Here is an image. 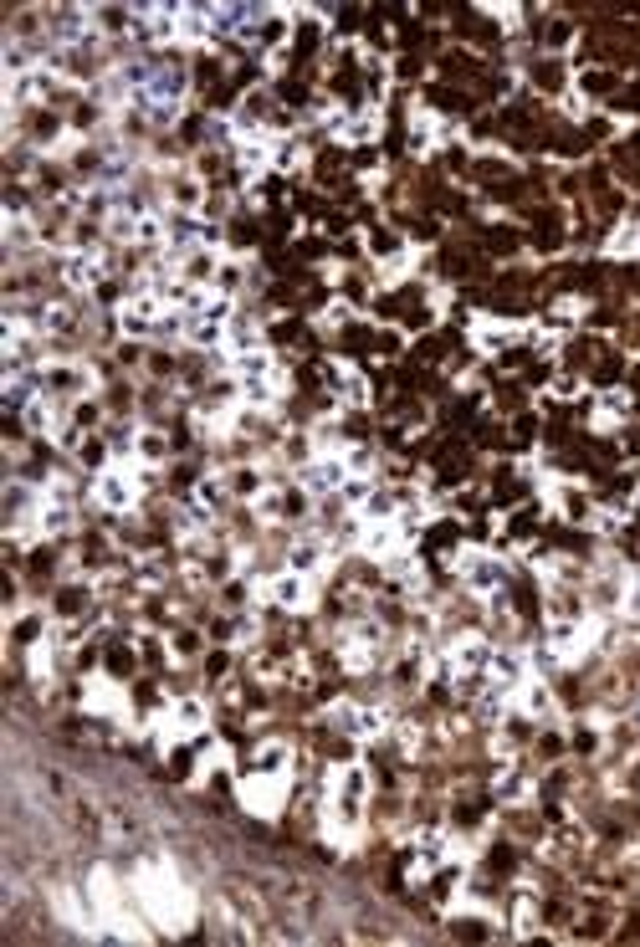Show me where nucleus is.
<instances>
[{"mask_svg":"<svg viewBox=\"0 0 640 947\" xmlns=\"http://www.w3.org/2000/svg\"><path fill=\"white\" fill-rule=\"evenodd\" d=\"M164 313H169L164 292H144V287H139L134 297H123V303H118V328H123L128 338H149V333H159Z\"/></svg>","mask_w":640,"mask_h":947,"instance_id":"nucleus-1","label":"nucleus"},{"mask_svg":"<svg viewBox=\"0 0 640 947\" xmlns=\"http://www.w3.org/2000/svg\"><path fill=\"white\" fill-rule=\"evenodd\" d=\"M456 574H461V584L472 589V594H497L502 579H507V564H502V558H492V553L466 548V553L456 558Z\"/></svg>","mask_w":640,"mask_h":947,"instance_id":"nucleus-2","label":"nucleus"},{"mask_svg":"<svg viewBox=\"0 0 640 947\" xmlns=\"http://www.w3.org/2000/svg\"><path fill=\"white\" fill-rule=\"evenodd\" d=\"M93 497H98V507H108V512H128V507L139 502V477H134L128 466H108V471H98Z\"/></svg>","mask_w":640,"mask_h":947,"instance_id":"nucleus-3","label":"nucleus"},{"mask_svg":"<svg viewBox=\"0 0 640 947\" xmlns=\"http://www.w3.org/2000/svg\"><path fill=\"white\" fill-rule=\"evenodd\" d=\"M487 661H492V640H487V635H456V640L446 645V671H451V681H456V676H482Z\"/></svg>","mask_w":640,"mask_h":947,"instance_id":"nucleus-4","label":"nucleus"},{"mask_svg":"<svg viewBox=\"0 0 640 947\" xmlns=\"http://www.w3.org/2000/svg\"><path fill=\"white\" fill-rule=\"evenodd\" d=\"M349 477H354V471H349L344 456H313L303 466V492L308 497H333V492H344Z\"/></svg>","mask_w":640,"mask_h":947,"instance_id":"nucleus-5","label":"nucleus"},{"mask_svg":"<svg viewBox=\"0 0 640 947\" xmlns=\"http://www.w3.org/2000/svg\"><path fill=\"white\" fill-rule=\"evenodd\" d=\"M205 722H210L205 702H200V697H180L175 707L164 712V743H180V738H200V733H205Z\"/></svg>","mask_w":640,"mask_h":947,"instance_id":"nucleus-6","label":"nucleus"},{"mask_svg":"<svg viewBox=\"0 0 640 947\" xmlns=\"http://www.w3.org/2000/svg\"><path fill=\"white\" fill-rule=\"evenodd\" d=\"M287 799V779H277V773H251V779H241V804L251 814H277Z\"/></svg>","mask_w":640,"mask_h":947,"instance_id":"nucleus-7","label":"nucleus"},{"mask_svg":"<svg viewBox=\"0 0 640 947\" xmlns=\"http://www.w3.org/2000/svg\"><path fill=\"white\" fill-rule=\"evenodd\" d=\"M103 272H108L103 251H72L67 262H62V277H67L72 292H93V287L103 282Z\"/></svg>","mask_w":640,"mask_h":947,"instance_id":"nucleus-8","label":"nucleus"},{"mask_svg":"<svg viewBox=\"0 0 640 947\" xmlns=\"http://www.w3.org/2000/svg\"><path fill=\"white\" fill-rule=\"evenodd\" d=\"M267 599L277 610H308L313 605V589H308V574H277V579H267V589H262Z\"/></svg>","mask_w":640,"mask_h":947,"instance_id":"nucleus-9","label":"nucleus"},{"mask_svg":"<svg viewBox=\"0 0 640 947\" xmlns=\"http://www.w3.org/2000/svg\"><path fill=\"white\" fill-rule=\"evenodd\" d=\"M52 93V72H26V77H6V108H26V103H41Z\"/></svg>","mask_w":640,"mask_h":947,"instance_id":"nucleus-10","label":"nucleus"},{"mask_svg":"<svg viewBox=\"0 0 640 947\" xmlns=\"http://www.w3.org/2000/svg\"><path fill=\"white\" fill-rule=\"evenodd\" d=\"M533 661L523 656V651H492V661H487V681H497V686H507V692H512V686H523L533 671H528Z\"/></svg>","mask_w":640,"mask_h":947,"instance_id":"nucleus-11","label":"nucleus"},{"mask_svg":"<svg viewBox=\"0 0 640 947\" xmlns=\"http://www.w3.org/2000/svg\"><path fill=\"white\" fill-rule=\"evenodd\" d=\"M492 794H497L502 804H523V799L533 794V779H528V768H518V763H502V773L492 779Z\"/></svg>","mask_w":640,"mask_h":947,"instance_id":"nucleus-12","label":"nucleus"},{"mask_svg":"<svg viewBox=\"0 0 640 947\" xmlns=\"http://www.w3.org/2000/svg\"><path fill=\"white\" fill-rule=\"evenodd\" d=\"M512 702H518L528 717H553V692H548V681L528 676L523 686H512Z\"/></svg>","mask_w":640,"mask_h":947,"instance_id":"nucleus-13","label":"nucleus"},{"mask_svg":"<svg viewBox=\"0 0 640 947\" xmlns=\"http://www.w3.org/2000/svg\"><path fill=\"white\" fill-rule=\"evenodd\" d=\"M390 733V707H354V722H349V738L359 743H374Z\"/></svg>","mask_w":640,"mask_h":947,"instance_id":"nucleus-14","label":"nucleus"},{"mask_svg":"<svg viewBox=\"0 0 640 947\" xmlns=\"http://www.w3.org/2000/svg\"><path fill=\"white\" fill-rule=\"evenodd\" d=\"M323 564H328V548H323L318 538H303V543L287 548V569H292V574H308V579H313Z\"/></svg>","mask_w":640,"mask_h":947,"instance_id":"nucleus-15","label":"nucleus"},{"mask_svg":"<svg viewBox=\"0 0 640 947\" xmlns=\"http://www.w3.org/2000/svg\"><path fill=\"white\" fill-rule=\"evenodd\" d=\"M231 369H236V379H272L277 359L267 349H241V354H231Z\"/></svg>","mask_w":640,"mask_h":947,"instance_id":"nucleus-16","label":"nucleus"},{"mask_svg":"<svg viewBox=\"0 0 640 947\" xmlns=\"http://www.w3.org/2000/svg\"><path fill=\"white\" fill-rule=\"evenodd\" d=\"M251 763H256V773H277V779H292V748H287V743H262Z\"/></svg>","mask_w":640,"mask_h":947,"instance_id":"nucleus-17","label":"nucleus"},{"mask_svg":"<svg viewBox=\"0 0 640 947\" xmlns=\"http://www.w3.org/2000/svg\"><path fill=\"white\" fill-rule=\"evenodd\" d=\"M21 420H26V430H36V436H47V430H57V405H52L47 395H36V400L21 410Z\"/></svg>","mask_w":640,"mask_h":947,"instance_id":"nucleus-18","label":"nucleus"},{"mask_svg":"<svg viewBox=\"0 0 640 947\" xmlns=\"http://www.w3.org/2000/svg\"><path fill=\"white\" fill-rule=\"evenodd\" d=\"M374 492H379V487H374V477H364V471H354V477L344 482V492H338V497H344L349 507H359V512H364V502H369Z\"/></svg>","mask_w":640,"mask_h":947,"instance_id":"nucleus-19","label":"nucleus"},{"mask_svg":"<svg viewBox=\"0 0 640 947\" xmlns=\"http://www.w3.org/2000/svg\"><path fill=\"white\" fill-rule=\"evenodd\" d=\"M241 400L246 405H272L277 400V374L272 379H241Z\"/></svg>","mask_w":640,"mask_h":947,"instance_id":"nucleus-20","label":"nucleus"},{"mask_svg":"<svg viewBox=\"0 0 640 947\" xmlns=\"http://www.w3.org/2000/svg\"><path fill=\"white\" fill-rule=\"evenodd\" d=\"M518 338V328L512 323H477V343L482 349H502V343H512Z\"/></svg>","mask_w":640,"mask_h":947,"instance_id":"nucleus-21","label":"nucleus"},{"mask_svg":"<svg viewBox=\"0 0 640 947\" xmlns=\"http://www.w3.org/2000/svg\"><path fill=\"white\" fill-rule=\"evenodd\" d=\"M333 379H338V390H344V400H349V405H364V400H369V384H364V374H354V369H338Z\"/></svg>","mask_w":640,"mask_h":947,"instance_id":"nucleus-22","label":"nucleus"},{"mask_svg":"<svg viewBox=\"0 0 640 947\" xmlns=\"http://www.w3.org/2000/svg\"><path fill=\"white\" fill-rule=\"evenodd\" d=\"M635 251H640V226L630 221V226H620L610 236V256H635Z\"/></svg>","mask_w":640,"mask_h":947,"instance_id":"nucleus-23","label":"nucleus"},{"mask_svg":"<svg viewBox=\"0 0 640 947\" xmlns=\"http://www.w3.org/2000/svg\"><path fill=\"white\" fill-rule=\"evenodd\" d=\"M134 241H139V246H159V241H164V221H159L154 210L139 215V236H134Z\"/></svg>","mask_w":640,"mask_h":947,"instance_id":"nucleus-24","label":"nucleus"},{"mask_svg":"<svg viewBox=\"0 0 640 947\" xmlns=\"http://www.w3.org/2000/svg\"><path fill=\"white\" fill-rule=\"evenodd\" d=\"M538 932V912H533V901L523 896L518 901V917H512V937H533Z\"/></svg>","mask_w":640,"mask_h":947,"instance_id":"nucleus-25","label":"nucleus"},{"mask_svg":"<svg viewBox=\"0 0 640 947\" xmlns=\"http://www.w3.org/2000/svg\"><path fill=\"white\" fill-rule=\"evenodd\" d=\"M600 415H605V420H610V415H615V420L630 415V395H625V390H605V395H600Z\"/></svg>","mask_w":640,"mask_h":947,"instance_id":"nucleus-26","label":"nucleus"},{"mask_svg":"<svg viewBox=\"0 0 640 947\" xmlns=\"http://www.w3.org/2000/svg\"><path fill=\"white\" fill-rule=\"evenodd\" d=\"M169 200H175L180 210H195V205H200L205 195H200V185H195V180H180L175 190H169Z\"/></svg>","mask_w":640,"mask_h":947,"instance_id":"nucleus-27","label":"nucleus"},{"mask_svg":"<svg viewBox=\"0 0 640 947\" xmlns=\"http://www.w3.org/2000/svg\"><path fill=\"white\" fill-rule=\"evenodd\" d=\"M139 456L144 461H164V436H159V430H144V436H139Z\"/></svg>","mask_w":640,"mask_h":947,"instance_id":"nucleus-28","label":"nucleus"},{"mask_svg":"<svg viewBox=\"0 0 640 947\" xmlns=\"http://www.w3.org/2000/svg\"><path fill=\"white\" fill-rule=\"evenodd\" d=\"M620 610H625L630 620H640V579H635V584L625 589V605H620Z\"/></svg>","mask_w":640,"mask_h":947,"instance_id":"nucleus-29","label":"nucleus"},{"mask_svg":"<svg viewBox=\"0 0 640 947\" xmlns=\"http://www.w3.org/2000/svg\"><path fill=\"white\" fill-rule=\"evenodd\" d=\"M594 528H600V533H615V528H620V512H594Z\"/></svg>","mask_w":640,"mask_h":947,"instance_id":"nucleus-30","label":"nucleus"}]
</instances>
